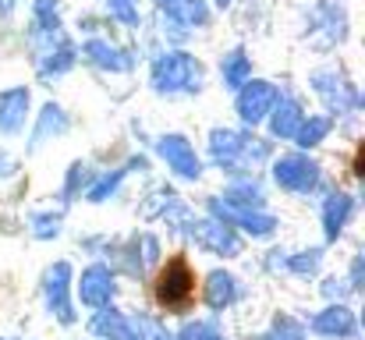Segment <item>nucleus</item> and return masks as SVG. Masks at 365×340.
Segmentation results:
<instances>
[{
	"instance_id": "f03ea898",
	"label": "nucleus",
	"mask_w": 365,
	"mask_h": 340,
	"mask_svg": "<svg viewBox=\"0 0 365 340\" xmlns=\"http://www.w3.org/2000/svg\"><path fill=\"white\" fill-rule=\"evenodd\" d=\"M269 96H273V93H269V89H266L262 82H255V89H248V93L242 96V110H245V117H248V120H259V117H262L259 110H262V107L269 103Z\"/></svg>"
},
{
	"instance_id": "f257e3e1",
	"label": "nucleus",
	"mask_w": 365,
	"mask_h": 340,
	"mask_svg": "<svg viewBox=\"0 0 365 340\" xmlns=\"http://www.w3.org/2000/svg\"><path fill=\"white\" fill-rule=\"evenodd\" d=\"M195 294H199V284H195L192 262L185 255H170L153 280V302L163 312H188L195 305Z\"/></svg>"
}]
</instances>
